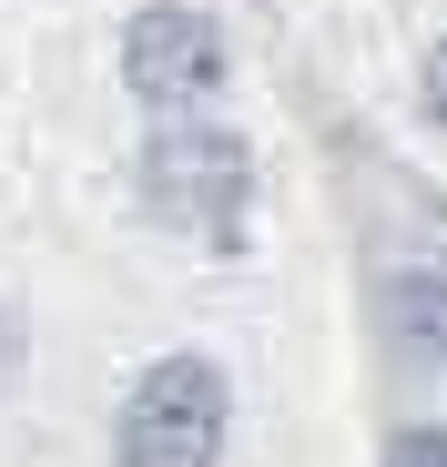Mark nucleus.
<instances>
[{
	"instance_id": "nucleus-1",
	"label": "nucleus",
	"mask_w": 447,
	"mask_h": 467,
	"mask_svg": "<svg viewBox=\"0 0 447 467\" xmlns=\"http://www.w3.org/2000/svg\"><path fill=\"white\" fill-rule=\"evenodd\" d=\"M224 366L213 356H163L122 397V467H213L224 457Z\"/></svg>"
},
{
	"instance_id": "nucleus-2",
	"label": "nucleus",
	"mask_w": 447,
	"mask_h": 467,
	"mask_svg": "<svg viewBox=\"0 0 447 467\" xmlns=\"http://www.w3.org/2000/svg\"><path fill=\"white\" fill-rule=\"evenodd\" d=\"M142 193H153L163 223H234L244 203V142L234 132H203V122H173L153 152H142Z\"/></svg>"
},
{
	"instance_id": "nucleus-3",
	"label": "nucleus",
	"mask_w": 447,
	"mask_h": 467,
	"mask_svg": "<svg viewBox=\"0 0 447 467\" xmlns=\"http://www.w3.org/2000/svg\"><path fill=\"white\" fill-rule=\"evenodd\" d=\"M122 71H132V92L153 102V112H193V102L224 82V41H213L203 11L153 0V11L132 21V41H122Z\"/></svg>"
},
{
	"instance_id": "nucleus-4",
	"label": "nucleus",
	"mask_w": 447,
	"mask_h": 467,
	"mask_svg": "<svg viewBox=\"0 0 447 467\" xmlns=\"http://www.w3.org/2000/svg\"><path fill=\"white\" fill-rule=\"evenodd\" d=\"M387 336L407 356H447V275H387Z\"/></svg>"
},
{
	"instance_id": "nucleus-5",
	"label": "nucleus",
	"mask_w": 447,
	"mask_h": 467,
	"mask_svg": "<svg viewBox=\"0 0 447 467\" xmlns=\"http://www.w3.org/2000/svg\"><path fill=\"white\" fill-rule=\"evenodd\" d=\"M387 467H447V427H407L387 447Z\"/></svg>"
},
{
	"instance_id": "nucleus-6",
	"label": "nucleus",
	"mask_w": 447,
	"mask_h": 467,
	"mask_svg": "<svg viewBox=\"0 0 447 467\" xmlns=\"http://www.w3.org/2000/svg\"><path fill=\"white\" fill-rule=\"evenodd\" d=\"M427 102H437V112H447V41H437V51H427Z\"/></svg>"
}]
</instances>
